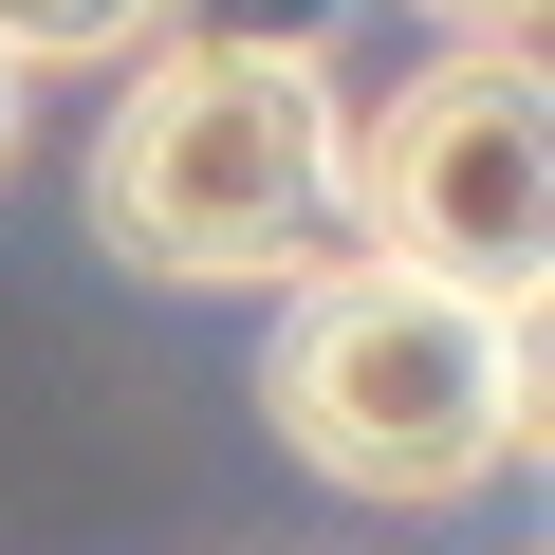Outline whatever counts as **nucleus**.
I'll return each instance as SVG.
<instances>
[{"label":"nucleus","instance_id":"obj_5","mask_svg":"<svg viewBox=\"0 0 555 555\" xmlns=\"http://www.w3.org/2000/svg\"><path fill=\"white\" fill-rule=\"evenodd\" d=\"M426 38H537V0H408Z\"/></svg>","mask_w":555,"mask_h":555},{"label":"nucleus","instance_id":"obj_4","mask_svg":"<svg viewBox=\"0 0 555 555\" xmlns=\"http://www.w3.org/2000/svg\"><path fill=\"white\" fill-rule=\"evenodd\" d=\"M167 20V0H0V75H93Z\"/></svg>","mask_w":555,"mask_h":555},{"label":"nucleus","instance_id":"obj_3","mask_svg":"<svg viewBox=\"0 0 555 555\" xmlns=\"http://www.w3.org/2000/svg\"><path fill=\"white\" fill-rule=\"evenodd\" d=\"M334 204H352L371 259H426L463 297L537 315V278H555V112H537V56L518 38H444L334 149Z\"/></svg>","mask_w":555,"mask_h":555},{"label":"nucleus","instance_id":"obj_6","mask_svg":"<svg viewBox=\"0 0 555 555\" xmlns=\"http://www.w3.org/2000/svg\"><path fill=\"white\" fill-rule=\"evenodd\" d=\"M0 167H20V75H0Z\"/></svg>","mask_w":555,"mask_h":555},{"label":"nucleus","instance_id":"obj_2","mask_svg":"<svg viewBox=\"0 0 555 555\" xmlns=\"http://www.w3.org/2000/svg\"><path fill=\"white\" fill-rule=\"evenodd\" d=\"M278 352H259V408L315 481L352 500H481L518 444H537V315L463 297L426 259H297L278 278Z\"/></svg>","mask_w":555,"mask_h":555},{"label":"nucleus","instance_id":"obj_1","mask_svg":"<svg viewBox=\"0 0 555 555\" xmlns=\"http://www.w3.org/2000/svg\"><path fill=\"white\" fill-rule=\"evenodd\" d=\"M334 56L315 38H130V93L93 130V241L130 278H185V297H241V278L334 259Z\"/></svg>","mask_w":555,"mask_h":555}]
</instances>
